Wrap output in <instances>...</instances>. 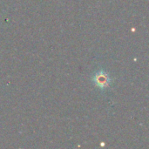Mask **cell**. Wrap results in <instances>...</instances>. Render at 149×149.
<instances>
[{"mask_svg": "<svg viewBox=\"0 0 149 149\" xmlns=\"http://www.w3.org/2000/svg\"><path fill=\"white\" fill-rule=\"evenodd\" d=\"M93 81L99 89L104 90L109 87V86L112 83V79L110 78L109 74L106 71L100 70L93 74Z\"/></svg>", "mask_w": 149, "mask_h": 149, "instance_id": "obj_1", "label": "cell"}]
</instances>
